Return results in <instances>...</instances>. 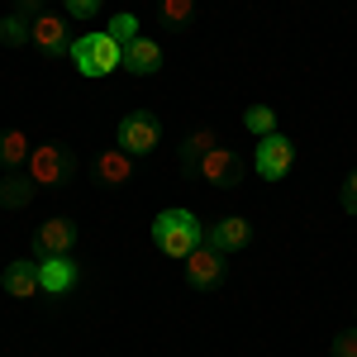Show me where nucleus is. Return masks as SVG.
Masks as SVG:
<instances>
[{
  "label": "nucleus",
  "mask_w": 357,
  "mask_h": 357,
  "mask_svg": "<svg viewBox=\"0 0 357 357\" xmlns=\"http://www.w3.org/2000/svg\"><path fill=\"white\" fill-rule=\"evenodd\" d=\"M153 243L162 248L167 257H191L195 248L205 243V229H200V220H195L191 210H162L158 220H153Z\"/></svg>",
  "instance_id": "1"
},
{
  "label": "nucleus",
  "mask_w": 357,
  "mask_h": 357,
  "mask_svg": "<svg viewBox=\"0 0 357 357\" xmlns=\"http://www.w3.org/2000/svg\"><path fill=\"white\" fill-rule=\"evenodd\" d=\"M72 62H77V72L82 77H110V72H119L124 67V48L114 43L105 29H91V33H82L77 43H72Z\"/></svg>",
  "instance_id": "2"
},
{
  "label": "nucleus",
  "mask_w": 357,
  "mask_h": 357,
  "mask_svg": "<svg viewBox=\"0 0 357 357\" xmlns=\"http://www.w3.org/2000/svg\"><path fill=\"white\" fill-rule=\"evenodd\" d=\"M24 172L33 176V186H53L57 191L77 176V153L67 143H33V158H29Z\"/></svg>",
  "instance_id": "3"
},
{
  "label": "nucleus",
  "mask_w": 357,
  "mask_h": 357,
  "mask_svg": "<svg viewBox=\"0 0 357 357\" xmlns=\"http://www.w3.org/2000/svg\"><path fill=\"white\" fill-rule=\"evenodd\" d=\"M114 143H119L129 158H148V153L162 143V124H158V114H153V110H129L124 119H119Z\"/></svg>",
  "instance_id": "4"
},
{
  "label": "nucleus",
  "mask_w": 357,
  "mask_h": 357,
  "mask_svg": "<svg viewBox=\"0 0 357 357\" xmlns=\"http://www.w3.org/2000/svg\"><path fill=\"white\" fill-rule=\"evenodd\" d=\"M29 43L38 48V53H48V57H62V53H72V20L67 15H57V10H38L33 15V24H29Z\"/></svg>",
  "instance_id": "5"
},
{
  "label": "nucleus",
  "mask_w": 357,
  "mask_h": 357,
  "mask_svg": "<svg viewBox=\"0 0 357 357\" xmlns=\"http://www.w3.org/2000/svg\"><path fill=\"white\" fill-rule=\"evenodd\" d=\"M252 167H257V176H267V181H281V176L296 167V143H291L286 134L257 138V158H252Z\"/></svg>",
  "instance_id": "6"
},
{
  "label": "nucleus",
  "mask_w": 357,
  "mask_h": 357,
  "mask_svg": "<svg viewBox=\"0 0 357 357\" xmlns=\"http://www.w3.org/2000/svg\"><path fill=\"white\" fill-rule=\"evenodd\" d=\"M72 248H77V224L53 215V220L38 224V234H33V262H43V257H72Z\"/></svg>",
  "instance_id": "7"
},
{
  "label": "nucleus",
  "mask_w": 357,
  "mask_h": 357,
  "mask_svg": "<svg viewBox=\"0 0 357 357\" xmlns=\"http://www.w3.org/2000/svg\"><path fill=\"white\" fill-rule=\"evenodd\" d=\"M195 176L200 181H210V186H238L243 181V158L234 153V148H224V143H215L205 158H200V167H195Z\"/></svg>",
  "instance_id": "8"
},
{
  "label": "nucleus",
  "mask_w": 357,
  "mask_h": 357,
  "mask_svg": "<svg viewBox=\"0 0 357 357\" xmlns=\"http://www.w3.org/2000/svg\"><path fill=\"white\" fill-rule=\"evenodd\" d=\"M252 243V224L243 220V215H229V220H220V224H210L205 229V248H215V252H238V248H248Z\"/></svg>",
  "instance_id": "9"
},
{
  "label": "nucleus",
  "mask_w": 357,
  "mask_h": 357,
  "mask_svg": "<svg viewBox=\"0 0 357 357\" xmlns=\"http://www.w3.org/2000/svg\"><path fill=\"white\" fill-rule=\"evenodd\" d=\"M186 281H191L195 291H215V286L224 281V252L200 243L191 257H186Z\"/></svg>",
  "instance_id": "10"
},
{
  "label": "nucleus",
  "mask_w": 357,
  "mask_h": 357,
  "mask_svg": "<svg viewBox=\"0 0 357 357\" xmlns=\"http://www.w3.org/2000/svg\"><path fill=\"white\" fill-rule=\"evenodd\" d=\"M96 181L110 186V191H114V186H129V181H134V158H129L119 143L100 148V153H96Z\"/></svg>",
  "instance_id": "11"
},
{
  "label": "nucleus",
  "mask_w": 357,
  "mask_h": 357,
  "mask_svg": "<svg viewBox=\"0 0 357 357\" xmlns=\"http://www.w3.org/2000/svg\"><path fill=\"white\" fill-rule=\"evenodd\" d=\"M0 286H5V296H15V301H29V296H38L43 286H38V262L33 257H20V262H10L5 272H0Z\"/></svg>",
  "instance_id": "12"
},
{
  "label": "nucleus",
  "mask_w": 357,
  "mask_h": 357,
  "mask_svg": "<svg viewBox=\"0 0 357 357\" xmlns=\"http://www.w3.org/2000/svg\"><path fill=\"white\" fill-rule=\"evenodd\" d=\"M124 67H129L134 77H153V72L162 67V43H158V38H148V33H138L134 43L124 48Z\"/></svg>",
  "instance_id": "13"
},
{
  "label": "nucleus",
  "mask_w": 357,
  "mask_h": 357,
  "mask_svg": "<svg viewBox=\"0 0 357 357\" xmlns=\"http://www.w3.org/2000/svg\"><path fill=\"white\" fill-rule=\"evenodd\" d=\"M38 286H43L48 296H67V291L77 286V262H72V257H43V262H38Z\"/></svg>",
  "instance_id": "14"
},
{
  "label": "nucleus",
  "mask_w": 357,
  "mask_h": 357,
  "mask_svg": "<svg viewBox=\"0 0 357 357\" xmlns=\"http://www.w3.org/2000/svg\"><path fill=\"white\" fill-rule=\"evenodd\" d=\"M29 158H33V143H29L24 129H0V167L5 172H24Z\"/></svg>",
  "instance_id": "15"
},
{
  "label": "nucleus",
  "mask_w": 357,
  "mask_h": 357,
  "mask_svg": "<svg viewBox=\"0 0 357 357\" xmlns=\"http://www.w3.org/2000/svg\"><path fill=\"white\" fill-rule=\"evenodd\" d=\"M33 176L29 172H5V181H0V205L5 210H24L29 200H33Z\"/></svg>",
  "instance_id": "16"
},
{
  "label": "nucleus",
  "mask_w": 357,
  "mask_h": 357,
  "mask_svg": "<svg viewBox=\"0 0 357 357\" xmlns=\"http://www.w3.org/2000/svg\"><path fill=\"white\" fill-rule=\"evenodd\" d=\"M215 143H220V134H215V129H191V134L181 138V172H195V167H200V158H205Z\"/></svg>",
  "instance_id": "17"
},
{
  "label": "nucleus",
  "mask_w": 357,
  "mask_h": 357,
  "mask_svg": "<svg viewBox=\"0 0 357 357\" xmlns=\"http://www.w3.org/2000/svg\"><path fill=\"white\" fill-rule=\"evenodd\" d=\"M195 15H200L195 0H158V20H162L167 29H191Z\"/></svg>",
  "instance_id": "18"
},
{
  "label": "nucleus",
  "mask_w": 357,
  "mask_h": 357,
  "mask_svg": "<svg viewBox=\"0 0 357 357\" xmlns=\"http://www.w3.org/2000/svg\"><path fill=\"white\" fill-rule=\"evenodd\" d=\"M0 43H5V48H24L29 43V15H20V10L5 15V20H0Z\"/></svg>",
  "instance_id": "19"
},
{
  "label": "nucleus",
  "mask_w": 357,
  "mask_h": 357,
  "mask_svg": "<svg viewBox=\"0 0 357 357\" xmlns=\"http://www.w3.org/2000/svg\"><path fill=\"white\" fill-rule=\"evenodd\" d=\"M243 124H248V134H257V138L276 134V114H272V105H248V110H243Z\"/></svg>",
  "instance_id": "20"
},
{
  "label": "nucleus",
  "mask_w": 357,
  "mask_h": 357,
  "mask_svg": "<svg viewBox=\"0 0 357 357\" xmlns=\"http://www.w3.org/2000/svg\"><path fill=\"white\" fill-rule=\"evenodd\" d=\"M105 33H110L114 43H119V48H129V43H134L138 38V15H114L110 20V29H105Z\"/></svg>",
  "instance_id": "21"
},
{
  "label": "nucleus",
  "mask_w": 357,
  "mask_h": 357,
  "mask_svg": "<svg viewBox=\"0 0 357 357\" xmlns=\"http://www.w3.org/2000/svg\"><path fill=\"white\" fill-rule=\"evenodd\" d=\"M62 5H67V20H91V15H100L105 0H62Z\"/></svg>",
  "instance_id": "22"
},
{
  "label": "nucleus",
  "mask_w": 357,
  "mask_h": 357,
  "mask_svg": "<svg viewBox=\"0 0 357 357\" xmlns=\"http://www.w3.org/2000/svg\"><path fill=\"white\" fill-rule=\"evenodd\" d=\"M333 357H357V329H348V333L333 338Z\"/></svg>",
  "instance_id": "23"
},
{
  "label": "nucleus",
  "mask_w": 357,
  "mask_h": 357,
  "mask_svg": "<svg viewBox=\"0 0 357 357\" xmlns=\"http://www.w3.org/2000/svg\"><path fill=\"white\" fill-rule=\"evenodd\" d=\"M343 210H348V215H357V172L343 181Z\"/></svg>",
  "instance_id": "24"
}]
</instances>
